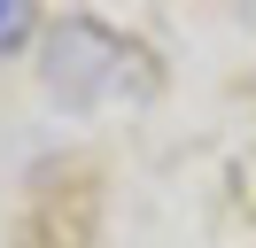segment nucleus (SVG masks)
<instances>
[{
	"instance_id": "nucleus-1",
	"label": "nucleus",
	"mask_w": 256,
	"mask_h": 248,
	"mask_svg": "<svg viewBox=\"0 0 256 248\" xmlns=\"http://www.w3.org/2000/svg\"><path fill=\"white\" fill-rule=\"evenodd\" d=\"M24 39H32V8H24V0H0V54L24 46Z\"/></svg>"
}]
</instances>
